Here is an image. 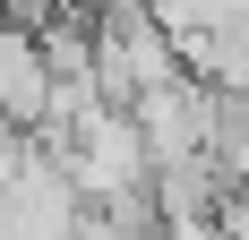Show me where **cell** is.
<instances>
[{
  "mask_svg": "<svg viewBox=\"0 0 249 240\" xmlns=\"http://www.w3.org/2000/svg\"><path fill=\"white\" fill-rule=\"evenodd\" d=\"M60 154H69L86 206H155L163 163H155V146H146V129H138L129 103H103L95 120H77L69 137H60Z\"/></svg>",
  "mask_w": 249,
  "mask_h": 240,
  "instance_id": "1",
  "label": "cell"
}]
</instances>
